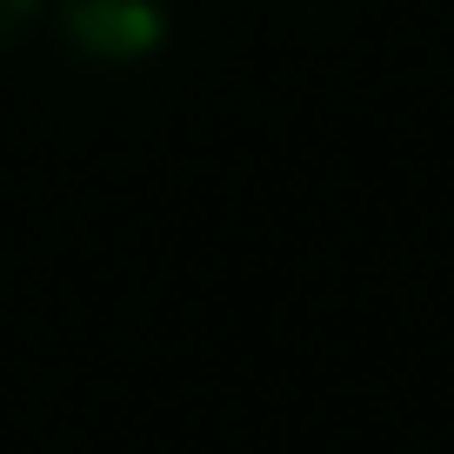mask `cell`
I'll return each instance as SVG.
<instances>
[{"instance_id": "7a4b0ae2", "label": "cell", "mask_w": 454, "mask_h": 454, "mask_svg": "<svg viewBox=\"0 0 454 454\" xmlns=\"http://www.w3.org/2000/svg\"><path fill=\"white\" fill-rule=\"evenodd\" d=\"M41 7H47V0H0V54H7V47L41 20Z\"/></svg>"}, {"instance_id": "6da1fadb", "label": "cell", "mask_w": 454, "mask_h": 454, "mask_svg": "<svg viewBox=\"0 0 454 454\" xmlns=\"http://www.w3.org/2000/svg\"><path fill=\"white\" fill-rule=\"evenodd\" d=\"M60 41L94 67H141L168 47L174 7L168 0H47Z\"/></svg>"}]
</instances>
